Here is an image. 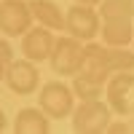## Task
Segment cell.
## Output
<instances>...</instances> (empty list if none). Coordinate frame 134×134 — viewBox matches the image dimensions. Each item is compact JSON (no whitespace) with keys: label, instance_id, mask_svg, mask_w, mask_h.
Masks as SVG:
<instances>
[{"label":"cell","instance_id":"1","mask_svg":"<svg viewBox=\"0 0 134 134\" xmlns=\"http://www.w3.org/2000/svg\"><path fill=\"white\" fill-rule=\"evenodd\" d=\"M72 129L78 134H99L113 121V110L102 99H81V105L72 107Z\"/></svg>","mask_w":134,"mask_h":134},{"label":"cell","instance_id":"2","mask_svg":"<svg viewBox=\"0 0 134 134\" xmlns=\"http://www.w3.org/2000/svg\"><path fill=\"white\" fill-rule=\"evenodd\" d=\"M48 62H51V70L57 75H75L81 70V62H83V43L72 35L54 38Z\"/></svg>","mask_w":134,"mask_h":134},{"label":"cell","instance_id":"3","mask_svg":"<svg viewBox=\"0 0 134 134\" xmlns=\"http://www.w3.org/2000/svg\"><path fill=\"white\" fill-rule=\"evenodd\" d=\"M105 97L113 113L118 115H131L134 113V75L131 70L113 72L105 83Z\"/></svg>","mask_w":134,"mask_h":134},{"label":"cell","instance_id":"4","mask_svg":"<svg viewBox=\"0 0 134 134\" xmlns=\"http://www.w3.org/2000/svg\"><path fill=\"white\" fill-rule=\"evenodd\" d=\"M64 32L78 38L81 43L94 40L99 35V14L94 11V5L75 3L72 8H67V14H64Z\"/></svg>","mask_w":134,"mask_h":134},{"label":"cell","instance_id":"5","mask_svg":"<svg viewBox=\"0 0 134 134\" xmlns=\"http://www.w3.org/2000/svg\"><path fill=\"white\" fill-rule=\"evenodd\" d=\"M30 0H0V35L19 38L32 27Z\"/></svg>","mask_w":134,"mask_h":134},{"label":"cell","instance_id":"6","mask_svg":"<svg viewBox=\"0 0 134 134\" xmlns=\"http://www.w3.org/2000/svg\"><path fill=\"white\" fill-rule=\"evenodd\" d=\"M3 81L8 83V88L16 97H30V94L38 91V83H40L38 64L30 62V59H11L8 67H5Z\"/></svg>","mask_w":134,"mask_h":134},{"label":"cell","instance_id":"7","mask_svg":"<svg viewBox=\"0 0 134 134\" xmlns=\"http://www.w3.org/2000/svg\"><path fill=\"white\" fill-rule=\"evenodd\" d=\"M40 110L46 113L48 118H67L75 107V94L72 88L62 83V81H51L40 88Z\"/></svg>","mask_w":134,"mask_h":134},{"label":"cell","instance_id":"8","mask_svg":"<svg viewBox=\"0 0 134 134\" xmlns=\"http://www.w3.org/2000/svg\"><path fill=\"white\" fill-rule=\"evenodd\" d=\"M51 46H54V35H51V30L43 27V24L30 27L24 35H21V54H24V59L35 62V64L48 59Z\"/></svg>","mask_w":134,"mask_h":134},{"label":"cell","instance_id":"9","mask_svg":"<svg viewBox=\"0 0 134 134\" xmlns=\"http://www.w3.org/2000/svg\"><path fill=\"white\" fill-rule=\"evenodd\" d=\"M99 32H102L105 46H129L134 35L131 16H110L99 21Z\"/></svg>","mask_w":134,"mask_h":134},{"label":"cell","instance_id":"10","mask_svg":"<svg viewBox=\"0 0 134 134\" xmlns=\"http://www.w3.org/2000/svg\"><path fill=\"white\" fill-rule=\"evenodd\" d=\"M14 131L16 134H48L51 131V118L40 107H24V110L16 113Z\"/></svg>","mask_w":134,"mask_h":134},{"label":"cell","instance_id":"11","mask_svg":"<svg viewBox=\"0 0 134 134\" xmlns=\"http://www.w3.org/2000/svg\"><path fill=\"white\" fill-rule=\"evenodd\" d=\"M30 11H32V19L38 24L54 30H64V11L54 3V0H30Z\"/></svg>","mask_w":134,"mask_h":134},{"label":"cell","instance_id":"12","mask_svg":"<svg viewBox=\"0 0 134 134\" xmlns=\"http://www.w3.org/2000/svg\"><path fill=\"white\" fill-rule=\"evenodd\" d=\"M105 83H107V81H102V78L78 70V72L72 75V86H70V88H72V94H75L78 99H102Z\"/></svg>","mask_w":134,"mask_h":134},{"label":"cell","instance_id":"13","mask_svg":"<svg viewBox=\"0 0 134 134\" xmlns=\"http://www.w3.org/2000/svg\"><path fill=\"white\" fill-rule=\"evenodd\" d=\"M105 57L110 64V72L134 70V51H129L126 46H105Z\"/></svg>","mask_w":134,"mask_h":134},{"label":"cell","instance_id":"14","mask_svg":"<svg viewBox=\"0 0 134 134\" xmlns=\"http://www.w3.org/2000/svg\"><path fill=\"white\" fill-rule=\"evenodd\" d=\"M102 19L110 16H134V0H102V8L97 11Z\"/></svg>","mask_w":134,"mask_h":134},{"label":"cell","instance_id":"15","mask_svg":"<svg viewBox=\"0 0 134 134\" xmlns=\"http://www.w3.org/2000/svg\"><path fill=\"white\" fill-rule=\"evenodd\" d=\"M14 59V51H11V46L0 38V81H3V75H5V67H8V62Z\"/></svg>","mask_w":134,"mask_h":134},{"label":"cell","instance_id":"16","mask_svg":"<svg viewBox=\"0 0 134 134\" xmlns=\"http://www.w3.org/2000/svg\"><path fill=\"white\" fill-rule=\"evenodd\" d=\"M5 129H8V118L3 113V107H0V131H5Z\"/></svg>","mask_w":134,"mask_h":134},{"label":"cell","instance_id":"17","mask_svg":"<svg viewBox=\"0 0 134 134\" xmlns=\"http://www.w3.org/2000/svg\"><path fill=\"white\" fill-rule=\"evenodd\" d=\"M75 3H83V5H99L102 0H75Z\"/></svg>","mask_w":134,"mask_h":134},{"label":"cell","instance_id":"18","mask_svg":"<svg viewBox=\"0 0 134 134\" xmlns=\"http://www.w3.org/2000/svg\"><path fill=\"white\" fill-rule=\"evenodd\" d=\"M131 43H134V35H131Z\"/></svg>","mask_w":134,"mask_h":134}]
</instances>
